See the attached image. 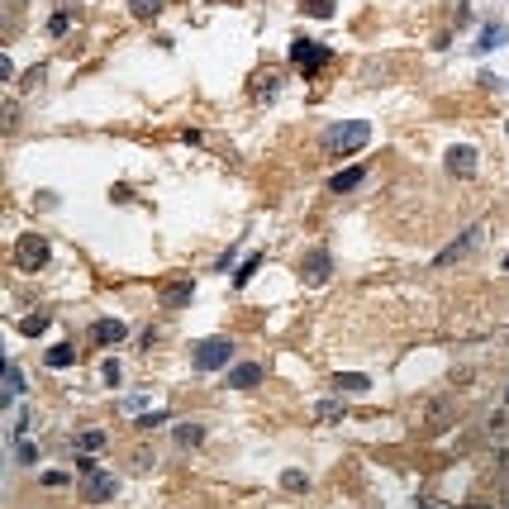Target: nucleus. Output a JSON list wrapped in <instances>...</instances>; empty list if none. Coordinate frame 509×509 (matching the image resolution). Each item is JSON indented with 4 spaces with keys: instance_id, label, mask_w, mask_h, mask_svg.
<instances>
[{
    "instance_id": "f257e3e1",
    "label": "nucleus",
    "mask_w": 509,
    "mask_h": 509,
    "mask_svg": "<svg viewBox=\"0 0 509 509\" xmlns=\"http://www.w3.org/2000/svg\"><path fill=\"white\" fill-rule=\"evenodd\" d=\"M371 143V124L366 119H343V124L334 128H324V153L329 158H352V153H362V148Z\"/></svg>"
},
{
    "instance_id": "f03ea898",
    "label": "nucleus",
    "mask_w": 509,
    "mask_h": 509,
    "mask_svg": "<svg viewBox=\"0 0 509 509\" xmlns=\"http://www.w3.org/2000/svg\"><path fill=\"white\" fill-rule=\"evenodd\" d=\"M329 62H334V53L324 48V43H314V38H295V43H290V67H295L300 77H319Z\"/></svg>"
},
{
    "instance_id": "7ed1b4c3",
    "label": "nucleus",
    "mask_w": 509,
    "mask_h": 509,
    "mask_svg": "<svg viewBox=\"0 0 509 509\" xmlns=\"http://www.w3.org/2000/svg\"><path fill=\"white\" fill-rule=\"evenodd\" d=\"M234 362V338H205V343H195L191 352V366L195 371H224V366Z\"/></svg>"
},
{
    "instance_id": "20e7f679",
    "label": "nucleus",
    "mask_w": 509,
    "mask_h": 509,
    "mask_svg": "<svg viewBox=\"0 0 509 509\" xmlns=\"http://www.w3.org/2000/svg\"><path fill=\"white\" fill-rule=\"evenodd\" d=\"M48 257H53V243L43 239V234H19V243H15V267L19 271H43Z\"/></svg>"
},
{
    "instance_id": "39448f33",
    "label": "nucleus",
    "mask_w": 509,
    "mask_h": 509,
    "mask_svg": "<svg viewBox=\"0 0 509 509\" xmlns=\"http://www.w3.org/2000/svg\"><path fill=\"white\" fill-rule=\"evenodd\" d=\"M329 276H334V253H329V248H310L305 262H300V281L305 286H324Z\"/></svg>"
},
{
    "instance_id": "423d86ee",
    "label": "nucleus",
    "mask_w": 509,
    "mask_h": 509,
    "mask_svg": "<svg viewBox=\"0 0 509 509\" xmlns=\"http://www.w3.org/2000/svg\"><path fill=\"white\" fill-rule=\"evenodd\" d=\"M481 248V224H471V229H466V234H461V239H452L443 248V253L433 257V262H438V267H452V262H461V257H471Z\"/></svg>"
},
{
    "instance_id": "0eeeda50",
    "label": "nucleus",
    "mask_w": 509,
    "mask_h": 509,
    "mask_svg": "<svg viewBox=\"0 0 509 509\" xmlns=\"http://www.w3.org/2000/svg\"><path fill=\"white\" fill-rule=\"evenodd\" d=\"M443 167L457 176V181H471V176H476V148H471V143H452V148H447V158H443Z\"/></svg>"
},
{
    "instance_id": "6e6552de",
    "label": "nucleus",
    "mask_w": 509,
    "mask_h": 509,
    "mask_svg": "<svg viewBox=\"0 0 509 509\" xmlns=\"http://www.w3.org/2000/svg\"><path fill=\"white\" fill-rule=\"evenodd\" d=\"M452 424H457V410H452V400H447V395L429 400V410H424V433H443V429H452Z\"/></svg>"
},
{
    "instance_id": "1a4fd4ad",
    "label": "nucleus",
    "mask_w": 509,
    "mask_h": 509,
    "mask_svg": "<svg viewBox=\"0 0 509 509\" xmlns=\"http://www.w3.org/2000/svg\"><path fill=\"white\" fill-rule=\"evenodd\" d=\"M114 495H119V481L105 476V471H100V476H86V486H81V500H86V505H110Z\"/></svg>"
},
{
    "instance_id": "9d476101",
    "label": "nucleus",
    "mask_w": 509,
    "mask_h": 509,
    "mask_svg": "<svg viewBox=\"0 0 509 509\" xmlns=\"http://www.w3.org/2000/svg\"><path fill=\"white\" fill-rule=\"evenodd\" d=\"M124 338H128L124 319H96L91 324V343H100V348H119Z\"/></svg>"
},
{
    "instance_id": "9b49d317",
    "label": "nucleus",
    "mask_w": 509,
    "mask_h": 509,
    "mask_svg": "<svg viewBox=\"0 0 509 509\" xmlns=\"http://www.w3.org/2000/svg\"><path fill=\"white\" fill-rule=\"evenodd\" d=\"M248 96H253V105H271V100L281 96V77H276V72H257L253 86H248Z\"/></svg>"
},
{
    "instance_id": "f8f14e48",
    "label": "nucleus",
    "mask_w": 509,
    "mask_h": 509,
    "mask_svg": "<svg viewBox=\"0 0 509 509\" xmlns=\"http://www.w3.org/2000/svg\"><path fill=\"white\" fill-rule=\"evenodd\" d=\"M191 300H195V281H167L162 286V305L167 310H186Z\"/></svg>"
},
{
    "instance_id": "ddd939ff",
    "label": "nucleus",
    "mask_w": 509,
    "mask_h": 509,
    "mask_svg": "<svg viewBox=\"0 0 509 509\" xmlns=\"http://www.w3.org/2000/svg\"><path fill=\"white\" fill-rule=\"evenodd\" d=\"M262 376H267V371L257 362H239L229 371V385H234V390H253V385H262Z\"/></svg>"
},
{
    "instance_id": "4468645a",
    "label": "nucleus",
    "mask_w": 509,
    "mask_h": 509,
    "mask_svg": "<svg viewBox=\"0 0 509 509\" xmlns=\"http://www.w3.org/2000/svg\"><path fill=\"white\" fill-rule=\"evenodd\" d=\"M362 181H366V167H343V172H334V176H329V191L348 195V191H357Z\"/></svg>"
},
{
    "instance_id": "2eb2a0df",
    "label": "nucleus",
    "mask_w": 509,
    "mask_h": 509,
    "mask_svg": "<svg viewBox=\"0 0 509 509\" xmlns=\"http://www.w3.org/2000/svg\"><path fill=\"white\" fill-rule=\"evenodd\" d=\"M19 390H24V366H5V400H0V405H5V410H15V400H19Z\"/></svg>"
},
{
    "instance_id": "dca6fc26",
    "label": "nucleus",
    "mask_w": 509,
    "mask_h": 509,
    "mask_svg": "<svg viewBox=\"0 0 509 509\" xmlns=\"http://www.w3.org/2000/svg\"><path fill=\"white\" fill-rule=\"evenodd\" d=\"M334 390L362 395V390H371V376H362V371H338V376H334Z\"/></svg>"
},
{
    "instance_id": "f3484780",
    "label": "nucleus",
    "mask_w": 509,
    "mask_h": 509,
    "mask_svg": "<svg viewBox=\"0 0 509 509\" xmlns=\"http://www.w3.org/2000/svg\"><path fill=\"white\" fill-rule=\"evenodd\" d=\"M48 324H53V314H48V310H38V314H24V319H19V334H24V338H38V334H48Z\"/></svg>"
},
{
    "instance_id": "a211bd4d",
    "label": "nucleus",
    "mask_w": 509,
    "mask_h": 509,
    "mask_svg": "<svg viewBox=\"0 0 509 509\" xmlns=\"http://www.w3.org/2000/svg\"><path fill=\"white\" fill-rule=\"evenodd\" d=\"M172 438H176V447H200L205 443V429H200V424H176Z\"/></svg>"
},
{
    "instance_id": "6ab92c4d",
    "label": "nucleus",
    "mask_w": 509,
    "mask_h": 509,
    "mask_svg": "<svg viewBox=\"0 0 509 509\" xmlns=\"http://www.w3.org/2000/svg\"><path fill=\"white\" fill-rule=\"evenodd\" d=\"M105 443H110V438H105V429H81V433H77V447H81V452H91V457H96V452H105Z\"/></svg>"
},
{
    "instance_id": "aec40b11",
    "label": "nucleus",
    "mask_w": 509,
    "mask_h": 509,
    "mask_svg": "<svg viewBox=\"0 0 509 509\" xmlns=\"http://www.w3.org/2000/svg\"><path fill=\"white\" fill-rule=\"evenodd\" d=\"M43 362L48 366H72L77 362V348H72V343H53V348L43 352Z\"/></svg>"
},
{
    "instance_id": "412c9836",
    "label": "nucleus",
    "mask_w": 509,
    "mask_h": 509,
    "mask_svg": "<svg viewBox=\"0 0 509 509\" xmlns=\"http://www.w3.org/2000/svg\"><path fill=\"white\" fill-rule=\"evenodd\" d=\"M128 15L138 19V24H148V19L162 15V0H128Z\"/></svg>"
},
{
    "instance_id": "4be33fe9",
    "label": "nucleus",
    "mask_w": 509,
    "mask_h": 509,
    "mask_svg": "<svg viewBox=\"0 0 509 509\" xmlns=\"http://www.w3.org/2000/svg\"><path fill=\"white\" fill-rule=\"evenodd\" d=\"M500 43H509V29H500V24H491V29L476 38V53H491V48H500Z\"/></svg>"
},
{
    "instance_id": "5701e85b",
    "label": "nucleus",
    "mask_w": 509,
    "mask_h": 509,
    "mask_svg": "<svg viewBox=\"0 0 509 509\" xmlns=\"http://www.w3.org/2000/svg\"><path fill=\"white\" fill-rule=\"evenodd\" d=\"M343 414H348V410H343L338 400H319V405H314V419H319V424H338Z\"/></svg>"
},
{
    "instance_id": "b1692460",
    "label": "nucleus",
    "mask_w": 509,
    "mask_h": 509,
    "mask_svg": "<svg viewBox=\"0 0 509 509\" xmlns=\"http://www.w3.org/2000/svg\"><path fill=\"white\" fill-rule=\"evenodd\" d=\"M300 10H305L310 19H329V15L338 10V0H300Z\"/></svg>"
},
{
    "instance_id": "393cba45",
    "label": "nucleus",
    "mask_w": 509,
    "mask_h": 509,
    "mask_svg": "<svg viewBox=\"0 0 509 509\" xmlns=\"http://www.w3.org/2000/svg\"><path fill=\"white\" fill-rule=\"evenodd\" d=\"M15 461H19V466H33V461H38V443H29V438H15Z\"/></svg>"
},
{
    "instance_id": "a878e982",
    "label": "nucleus",
    "mask_w": 509,
    "mask_h": 509,
    "mask_svg": "<svg viewBox=\"0 0 509 509\" xmlns=\"http://www.w3.org/2000/svg\"><path fill=\"white\" fill-rule=\"evenodd\" d=\"M305 486H310V476H305V471H295V466H290V471H281V491H290V495H300Z\"/></svg>"
},
{
    "instance_id": "bb28decb",
    "label": "nucleus",
    "mask_w": 509,
    "mask_h": 509,
    "mask_svg": "<svg viewBox=\"0 0 509 509\" xmlns=\"http://www.w3.org/2000/svg\"><path fill=\"white\" fill-rule=\"evenodd\" d=\"M48 33H53V38H67V33H72V15H67V10H58V15L48 19Z\"/></svg>"
},
{
    "instance_id": "cd10ccee",
    "label": "nucleus",
    "mask_w": 509,
    "mask_h": 509,
    "mask_svg": "<svg viewBox=\"0 0 509 509\" xmlns=\"http://www.w3.org/2000/svg\"><path fill=\"white\" fill-rule=\"evenodd\" d=\"M15 410H19V405H15ZM29 424H33V410H19L15 424H10V433H15V438H29Z\"/></svg>"
},
{
    "instance_id": "c85d7f7f",
    "label": "nucleus",
    "mask_w": 509,
    "mask_h": 509,
    "mask_svg": "<svg viewBox=\"0 0 509 509\" xmlns=\"http://www.w3.org/2000/svg\"><path fill=\"white\" fill-rule=\"evenodd\" d=\"M100 381H105V385H119V381H124V366H119V362L110 357V362L100 366Z\"/></svg>"
},
{
    "instance_id": "c756f323",
    "label": "nucleus",
    "mask_w": 509,
    "mask_h": 509,
    "mask_svg": "<svg viewBox=\"0 0 509 509\" xmlns=\"http://www.w3.org/2000/svg\"><path fill=\"white\" fill-rule=\"evenodd\" d=\"M167 424V410H153V414H138V429H162Z\"/></svg>"
},
{
    "instance_id": "7c9ffc66",
    "label": "nucleus",
    "mask_w": 509,
    "mask_h": 509,
    "mask_svg": "<svg viewBox=\"0 0 509 509\" xmlns=\"http://www.w3.org/2000/svg\"><path fill=\"white\" fill-rule=\"evenodd\" d=\"M257 267H262V257H248V262L239 267V276H234V286H248V276H253Z\"/></svg>"
},
{
    "instance_id": "2f4dec72",
    "label": "nucleus",
    "mask_w": 509,
    "mask_h": 509,
    "mask_svg": "<svg viewBox=\"0 0 509 509\" xmlns=\"http://www.w3.org/2000/svg\"><path fill=\"white\" fill-rule=\"evenodd\" d=\"M148 466H153V452L138 447V452H133V471H148Z\"/></svg>"
},
{
    "instance_id": "473e14b6",
    "label": "nucleus",
    "mask_w": 509,
    "mask_h": 509,
    "mask_svg": "<svg viewBox=\"0 0 509 509\" xmlns=\"http://www.w3.org/2000/svg\"><path fill=\"white\" fill-rule=\"evenodd\" d=\"M43 486H53V491H62V486H67V471H43Z\"/></svg>"
},
{
    "instance_id": "72a5a7b5",
    "label": "nucleus",
    "mask_w": 509,
    "mask_h": 509,
    "mask_svg": "<svg viewBox=\"0 0 509 509\" xmlns=\"http://www.w3.org/2000/svg\"><path fill=\"white\" fill-rule=\"evenodd\" d=\"M414 509H452V505H443V500H433V495H419V500H414Z\"/></svg>"
},
{
    "instance_id": "f704fd0d",
    "label": "nucleus",
    "mask_w": 509,
    "mask_h": 509,
    "mask_svg": "<svg viewBox=\"0 0 509 509\" xmlns=\"http://www.w3.org/2000/svg\"><path fill=\"white\" fill-rule=\"evenodd\" d=\"M77 471H81V476H100V471H96V461H91V452H86V457L77 461Z\"/></svg>"
},
{
    "instance_id": "c9c22d12",
    "label": "nucleus",
    "mask_w": 509,
    "mask_h": 509,
    "mask_svg": "<svg viewBox=\"0 0 509 509\" xmlns=\"http://www.w3.org/2000/svg\"><path fill=\"white\" fill-rule=\"evenodd\" d=\"M466 509H491V505H481V500H471V505H466Z\"/></svg>"
},
{
    "instance_id": "e433bc0d",
    "label": "nucleus",
    "mask_w": 509,
    "mask_h": 509,
    "mask_svg": "<svg viewBox=\"0 0 509 509\" xmlns=\"http://www.w3.org/2000/svg\"><path fill=\"white\" fill-rule=\"evenodd\" d=\"M505 267H509V257H505Z\"/></svg>"
}]
</instances>
